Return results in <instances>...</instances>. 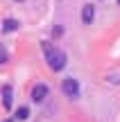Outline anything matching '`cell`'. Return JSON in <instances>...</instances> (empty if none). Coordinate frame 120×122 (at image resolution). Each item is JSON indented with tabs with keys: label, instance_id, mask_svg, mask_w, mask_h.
<instances>
[{
	"label": "cell",
	"instance_id": "9",
	"mask_svg": "<svg viewBox=\"0 0 120 122\" xmlns=\"http://www.w3.org/2000/svg\"><path fill=\"white\" fill-rule=\"evenodd\" d=\"M2 122H14V120H2Z\"/></svg>",
	"mask_w": 120,
	"mask_h": 122
},
{
	"label": "cell",
	"instance_id": "4",
	"mask_svg": "<svg viewBox=\"0 0 120 122\" xmlns=\"http://www.w3.org/2000/svg\"><path fill=\"white\" fill-rule=\"evenodd\" d=\"M93 18H95V7L93 5H84V7H82V23H84V25H91Z\"/></svg>",
	"mask_w": 120,
	"mask_h": 122
},
{
	"label": "cell",
	"instance_id": "10",
	"mask_svg": "<svg viewBox=\"0 0 120 122\" xmlns=\"http://www.w3.org/2000/svg\"><path fill=\"white\" fill-rule=\"evenodd\" d=\"M118 2H120V0H118Z\"/></svg>",
	"mask_w": 120,
	"mask_h": 122
},
{
	"label": "cell",
	"instance_id": "7",
	"mask_svg": "<svg viewBox=\"0 0 120 122\" xmlns=\"http://www.w3.org/2000/svg\"><path fill=\"white\" fill-rule=\"evenodd\" d=\"M27 118H30V109H27V106H21V109H18L16 111V120H27Z\"/></svg>",
	"mask_w": 120,
	"mask_h": 122
},
{
	"label": "cell",
	"instance_id": "1",
	"mask_svg": "<svg viewBox=\"0 0 120 122\" xmlns=\"http://www.w3.org/2000/svg\"><path fill=\"white\" fill-rule=\"evenodd\" d=\"M43 54H45V61H48L50 70H54V72H59V70L66 68V54L61 52L59 48H54L52 43H48V41H43Z\"/></svg>",
	"mask_w": 120,
	"mask_h": 122
},
{
	"label": "cell",
	"instance_id": "5",
	"mask_svg": "<svg viewBox=\"0 0 120 122\" xmlns=\"http://www.w3.org/2000/svg\"><path fill=\"white\" fill-rule=\"evenodd\" d=\"M11 102H14V88L11 86H2V104H5V109H11Z\"/></svg>",
	"mask_w": 120,
	"mask_h": 122
},
{
	"label": "cell",
	"instance_id": "3",
	"mask_svg": "<svg viewBox=\"0 0 120 122\" xmlns=\"http://www.w3.org/2000/svg\"><path fill=\"white\" fill-rule=\"evenodd\" d=\"M45 97H48V86H45V84H36V86L32 88V100L34 102H43Z\"/></svg>",
	"mask_w": 120,
	"mask_h": 122
},
{
	"label": "cell",
	"instance_id": "2",
	"mask_svg": "<svg viewBox=\"0 0 120 122\" xmlns=\"http://www.w3.org/2000/svg\"><path fill=\"white\" fill-rule=\"evenodd\" d=\"M61 91L66 97H70V100H75V97H79V81L73 77H66L61 81Z\"/></svg>",
	"mask_w": 120,
	"mask_h": 122
},
{
	"label": "cell",
	"instance_id": "8",
	"mask_svg": "<svg viewBox=\"0 0 120 122\" xmlns=\"http://www.w3.org/2000/svg\"><path fill=\"white\" fill-rule=\"evenodd\" d=\"M5 61H7V52H0V66H2Z\"/></svg>",
	"mask_w": 120,
	"mask_h": 122
},
{
	"label": "cell",
	"instance_id": "6",
	"mask_svg": "<svg viewBox=\"0 0 120 122\" xmlns=\"http://www.w3.org/2000/svg\"><path fill=\"white\" fill-rule=\"evenodd\" d=\"M18 30V20L16 18H7V20L2 23V32H16Z\"/></svg>",
	"mask_w": 120,
	"mask_h": 122
}]
</instances>
